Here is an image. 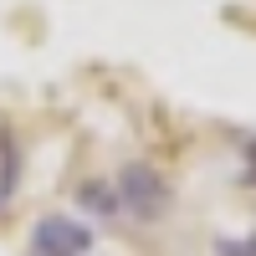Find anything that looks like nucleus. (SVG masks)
I'll use <instances>...</instances> for the list:
<instances>
[{
	"instance_id": "obj_1",
	"label": "nucleus",
	"mask_w": 256,
	"mask_h": 256,
	"mask_svg": "<svg viewBox=\"0 0 256 256\" xmlns=\"http://www.w3.org/2000/svg\"><path fill=\"white\" fill-rule=\"evenodd\" d=\"M118 200L134 210L138 220H159V216H169V184H164V174L154 164H123L118 169Z\"/></svg>"
},
{
	"instance_id": "obj_2",
	"label": "nucleus",
	"mask_w": 256,
	"mask_h": 256,
	"mask_svg": "<svg viewBox=\"0 0 256 256\" xmlns=\"http://www.w3.org/2000/svg\"><path fill=\"white\" fill-rule=\"evenodd\" d=\"M92 230L72 216H41L31 230V256H88Z\"/></svg>"
},
{
	"instance_id": "obj_3",
	"label": "nucleus",
	"mask_w": 256,
	"mask_h": 256,
	"mask_svg": "<svg viewBox=\"0 0 256 256\" xmlns=\"http://www.w3.org/2000/svg\"><path fill=\"white\" fill-rule=\"evenodd\" d=\"M16 184H20V148H16V138L6 128H0V205L16 195Z\"/></svg>"
},
{
	"instance_id": "obj_4",
	"label": "nucleus",
	"mask_w": 256,
	"mask_h": 256,
	"mask_svg": "<svg viewBox=\"0 0 256 256\" xmlns=\"http://www.w3.org/2000/svg\"><path fill=\"white\" fill-rule=\"evenodd\" d=\"M77 200L92 210V216H118L123 210V200H118V184H102V180H88L77 190Z\"/></svg>"
},
{
	"instance_id": "obj_5",
	"label": "nucleus",
	"mask_w": 256,
	"mask_h": 256,
	"mask_svg": "<svg viewBox=\"0 0 256 256\" xmlns=\"http://www.w3.org/2000/svg\"><path fill=\"white\" fill-rule=\"evenodd\" d=\"M220 256H256V241H220Z\"/></svg>"
},
{
	"instance_id": "obj_6",
	"label": "nucleus",
	"mask_w": 256,
	"mask_h": 256,
	"mask_svg": "<svg viewBox=\"0 0 256 256\" xmlns=\"http://www.w3.org/2000/svg\"><path fill=\"white\" fill-rule=\"evenodd\" d=\"M251 174H256V144H251Z\"/></svg>"
}]
</instances>
